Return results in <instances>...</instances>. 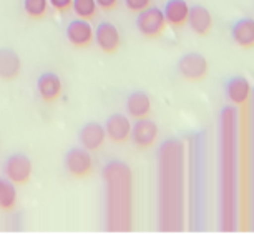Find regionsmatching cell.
<instances>
[{"instance_id": "cell-1", "label": "cell", "mask_w": 254, "mask_h": 244, "mask_svg": "<svg viewBox=\"0 0 254 244\" xmlns=\"http://www.w3.org/2000/svg\"><path fill=\"white\" fill-rule=\"evenodd\" d=\"M136 28L143 37L148 40H155L165 32L166 28V20H165V13L160 7L150 5L145 10L136 13Z\"/></svg>"}, {"instance_id": "cell-2", "label": "cell", "mask_w": 254, "mask_h": 244, "mask_svg": "<svg viewBox=\"0 0 254 244\" xmlns=\"http://www.w3.org/2000/svg\"><path fill=\"white\" fill-rule=\"evenodd\" d=\"M208 60L198 52H188V54L181 55L178 60V71L186 81H203L208 76Z\"/></svg>"}, {"instance_id": "cell-3", "label": "cell", "mask_w": 254, "mask_h": 244, "mask_svg": "<svg viewBox=\"0 0 254 244\" xmlns=\"http://www.w3.org/2000/svg\"><path fill=\"white\" fill-rule=\"evenodd\" d=\"M65 166L71 178L85 180L93 173V158L85 148H71L66 153Z\"/></svg>"}, {"instance_id": "cell-4", "label": "cell", "mask_w": 254, "mask_h": 244, "mask_svg": "<svg viewBox=\"0 0 254 244\" xmlns=\"http://www.w3.org/2000/svg\"><path fill=\"white\" fill-rule=\"evenodd\" d=\"M158 135H160V130H158L156 123L150 118H141L135 120V125H131L130 140L133 141L136 150L146 151L155 146Z\"/></svg>"}, {"instance_id": "cell-5", "label": "cell", "mask_w": 254, "mask_h": 244, "mask_svg": "<svg viewBox=\"0 0 254 244\" xmlns=\"http://www.w3.org/2000/svg\"><path fill=\"white\" fill-rule=\"evenodd\" d=\"M32 161L28 156L22 155V153H15L5 161V175L7 180L12 181L15 186L27 184L32 178Z\"/></svg>"}, {"instance_id": "cell-6", "label": "cell", "mask_w": 254, "mask_h": 244, "mask_svg": "<svg viewBox=\"0 0 254 244\" xmlns=\"http://www.w3.org/2000/svg\"><path fill=\"white\" fill-rule=\"evenodd\" d=\"M93 42L98 45V49L107 55L117 54L120 45H122V35L118 28L112 22H100L98 27L95 28Z\"/></svg>"}, {"instance_id": "cell-7", "label": "cell", "mask_w": 254, "mask_h": 244, "mask_svg": "<svg viewBox=\"0 0 254 244\" xmlns=\"http://www.w3.org/2000/svg\"><path fill=\"white\" fill-rule=\"evenodd\" d=\"M65 33H66V40L73 47H76V49H88L93 42L95 28L88 20L76 17L66 25Z\"/></svg>"}, {"instance_id": "cell-8", "label": "cell", "mask_w": 254, "mask_h": 244, "mask_svg": "<svg viewBox=\"0 0 254 244\" xmlns=\"http://www.w3.org/2000/svg\"><path fill=\"white\" fill-rule=\"evenodd\" d=\"M105 133L107 138H110L117 145H123V143L130 141L131 136V122L128 117L122 113L110 115L107 123H105Z\"/></svg>"}, {"instance_id": "cell-9", "label": "cell", "mask_w": 254, "mask_h": 244, "mask_svg": "<svg viewBox=\"0 0 254 244\" xmlns=\"http://www.w3.org/2000/svg\"><path fill=\"white\" fill-rule=\"evenodd\" d=\"M224 92L226 97L231 100V103L236 105L238 108H244L249 105V97H251V85L246 76L234 75L226 80L224 83Z\"/></svg>"}, {"instance_id": "cell-10", "label": "cell", "mask_w": 254, "mask_h": 244, "mask_svg": "<svg viewBox=\"0 0 254 244\" xmlns=\"http://www.w3.org/2000/svg\"><path fill=\"white\" fill-rule=\"evenodd\" d=\"M231 38L241 49H253L254 47V18L241 17L231 23Z\"/></svg>"}, {"instance_id": "cell-11", "label": "cell", "mask_w": 254, "mask_h": 244, "mask_svg": "<svg viewBox=\"0 0 254 244\" xmlns=\"http://www.w3.org/2000/svg\"><path fill=\"white\" fill-rule=\"evenodd\" d=\"M37 92L45 103H54L62 95V80L54 71H44L37 80Z\"/></svg>"}, {"instance_id": "cell-12", "label": "cell", "mask_w": 254, "mask_h": 244, "mask_svg": "<svg viewBox=\"0 0 254 244\" xmlns=\"http://www.w3.org/2000/svg\"><path fill=\"white\" fill-rule=\"evenodd\" d=\"M80 143L87 151H98L100 148L105 145L107 140V133H105V126H102L97 122H88L87 125L81 126L80 130Z\"/></svg>"}, {"instance_id": "cell-13", "label": "cell", "mask_w": 254, "mask_h": 244, "mask_svg": "<svg viewBox=\"0 0 254 244\" xmlns=\"http://www.w3.org/2000/svg\"><path fill=\"white\" fill-rule=\"evenodd\" d=\"M165 13L166 25L173 28H181L188 22V13H190V5L186 0H168L163 8Z\"/></svg>"}, {"instance_id": "cell-14", "label": "cell", "mask_w": 254, "mask_h": 244, "mask_svg": "<svg viewBox=\"0 0 254 244\" xmlns=\"http://www.w3.org/2000/svg\"><path fill=\"white\" fill-rule=\"evenodd\" d=\"M190 28L198 35L204 37L208 35L213 28V17H211L209 10L203 5H191L188 13V22Z\"/></svg>"}, {"instance_id": "cell-15", "label": "cell", "mask_w": 254, "mask_h": 244, "mask_svg": "<svg viewBox=\"0 0 254 244\" xmlns=\"http://www.w3.org/2000/svg\"><path fill=\"white\" fill-rule=\"evenodd\" d=\"M127 112L133 120H141L148 118L151 113V100L148 97V93L136 90L131 92L127 98Z\"/></svg>"}, {"instance_id": "cell-16", "label": "cell", "mask_w": 254, "mask_h": 244, "mask_svg": "<svg viewBox=\"0 0 254 244\" xmlns=\"http://www.w3.org/2000/svg\"><path fill=\"white\" fill-rule=\"evenodd\" d=\"M20 59L12 49H0V78L15 80L20 75Z\"/></svg>"}, {"instance_id": "cell-17", "label": "cell", "mask_w": 254, "mask_h": 244, "mask_svg": "<svg viewBox=\"0 0 254 244\" xmlns=\"http://www.w3.org/2000/svg\"><path fill=\"white\" fill-rule=\"evenodd\" d=\"M17 208V189L8 180H0V211L10 213Z\"/></svg>"}, {"instance_id": "cell-18", "label": "cell", "mask_w": 254, "mask_h": 244, "mask_svg": "<svg viewBox=\"0 0 254 244\" xmlns=\"http://www.w3.org/2000/svg\"><path fill=\"white\" fill-rule=\"evenodd\" d=\"M71 10L78 18L83 20H93L98 13V5L95 0H73L71 3Z\"/></svg>"}, {"instance_id": "cell-19", "label": "cell", "mask_w": 254, "mask_h": 244, "mask_svg": "<svg viewBox=\"0 0 254 244\" xmlns=\"http://www.w3.org/2000/svg\"><path fill=\"white\" fill-rule=\"evenodd\" d=\"M23 10L28 18H44L49 10V0H23Z\"/></svg>"}, {"instance_id": "cell-20", "label": "cell", "mask_w": 254, "mask_h": 244, "mask_svg": "<svg viewBox=\"0 0 254 244\" xmlns=\"http://www.w3.org/2000/svg\"><path fill=\"white\" fill-rule=\"evenodd\" d=\"M153 0H125V5H127V8L133 13H138L141 10H145L146 7L151 5Z\"/></svg>"}, {"instance_id": "cell-21", "label": "cell", "mask_w": 254, "mask_h": 244, "mask_svg": "<svg viewBox=\"0 0 254 244\" xmlns=\"http://www.w3.org/2000/svg\"><path fill=\"white\" fill-rule=\"evenodd\" d=\"M71 3H73V0H49V5H52L54 10L60 13L71 10Z\"/></svg>"}, {"instance_id": "cell-22", "label": "cell", "mask_w": 254, "mask_h": 244, "mask_svg": "<svg viewBox=\"0 0 254 244\" xmlns=\"http://www.w3.org/2000/svg\"><path fill=\"white\" fill-rule=\"evenodd\" d=\"M97 2L98 8H102L103 12H110L113 8H117L118 5V0H95Z\"/></svg>"}]
</instances>
